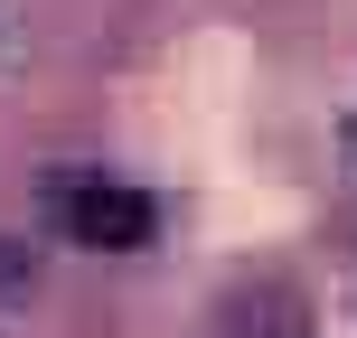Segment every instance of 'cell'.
<instances>
[{"label":"cell","instance_id":"6da1fadb","mask_svg":"<svg viewBox=\"0 0 357 338\" xmlns=\"http://www.w3.org/2000/svg\"><path fill=\"white\" fill-rule=\"evenodd\" d=\"M47 216L66 226V245H94V254H142L160 235V197L123 188L104 169H56L47 178Z\"/></svg>","mask_w":357,"mask_h":338},{"label":"cell","instance_id":"7a4b0ae2","mask_svg":"<svg viewBox=\"0 0 357 338\" xmlns=\"http://www.w3.org/2000/svg\"><path fill=\"white\" fill-rule=\"evenodd\" d=\"M226 338H320V320H310V291L282 282V272H254V282L226 291Z\"/></svg>","mask_w":357,"mask_h":338},{"label":"cell","instance_id":"3957f363","mask_svg":"<svg viewBox=\"0 0 357 338\" xmlns=\"http://www.w3.org/2000/svg\"><path fill=\"white\" fill-rule=\"evenodd\" d=\"M29 282H38L29 245H10V235H0V301H10V291H29Z\"/></svg>","mask_w":357,"mask_h":338}]
</instances>
